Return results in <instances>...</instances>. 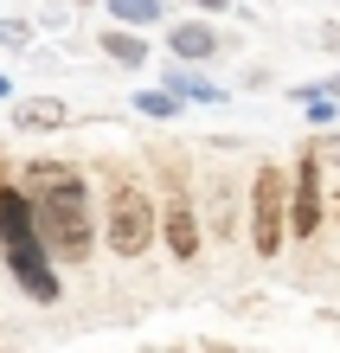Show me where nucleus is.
<instances>
[{
    "label": "nucleus",
    "instance_id": "1a4fd4ad",
    "mask_svg": "<svg viewBox=\"0 0 340 353\" xmlns=\"http://www.w3.org/2000/svg\"><path fill=\"white\" fill-rule=\"evenodd\" d=\"M167 52L186 58V65H199V58H219V32H212L206 19H180V26H167Z\"/></svg>",
    "mask_w": 340,
    "mask_h": 353
},
{
    "label": "nucleus",
    "instance_id": "9b49d317",
    "mask_svg": "<svg viewBox=\"0 0 340 353\" xmlns=\"http://www.w3.org/2000/svg\"><path fill=\"white\" fill-rule=\"evenodd\" d=\"M103 58H116V65L141 71V65H148V39H141V26H110V32H103Z\"/></svg>",
    "mask_w": 340,
    "mask_h": 353
},
{
    "label": "nucleus",
    "instance_id": "6e6552de",
    "mask_svg": "<svg viewBox=\"0 0 340 353\" xmlns=\"http://www.w3.org/2000/svg\"><path fill=\"white\" fill-rule=\"evenodd\" d=\"M238 225H244V212H238V193H231V180H212V186H206V238L231 244V238H238Z\"/></svg>",
    "mask_w": 340,
    "mask_h": 353
},
{
    "label": "nucleus",
    "instance_id": "9d476101",
    "mask_svg": "<svg viewBox=\"0 0 340 353\" xmlns=\"http://www.w3.org/2000/svg\"><path fill=\"white\" fill-rule=\"evenodd\" d=\"M13 122L19 129H32V135H52V129H65L71 110L58 97H26V103H13Z\"/></svg>",
    "mask_w": 340,
    "mask_h": 353
},
{
    "label": "nucleus",
    "instance_id": "0eeeda50",
    "mask_svg": "<svg viewBox=\"0 0 340 353\" xmlns=\"http://www.w3.org/2000/svg\"><path fill=\"white\" fill-rule=\"evenodd\" d=\"M26 238H39L32 193H26V186H7V180H0V251H7V244H26Z\"/></svg>",
    "mask_w": 340,
    "mask_h": 353
},
{
    "label": "nucleus",
    "instance_id": "423d86ee",
    "mask_svg": "<svg viewBox=\"0 0 340 353\" xmlns=\"http://www.w3.org/2000/svg\"><path fill=\"white\" fill-rule=\"evenodd\" d=\"M46 238H26V244H7V270H13V283L26 289L32 302H58V276H52V263H46Z\"/></svg>",
    "mask_w": 340,
    "mask_h": 353
},
{
    "label": "nucleus",
    "instance_id": "20e7f679",
    "mask_svg": "<svg viewBox=\"0 0 340 353\" xmlns=\"http://www.w3.org/2000/svg\"><path fill=\"white\" fill-rule=\"evenodd\" d=\"M328 225V193H321V161L302 154L295 161V180H289V238H321Z\"/></svg>",
    "mask_w": 340,
    "mask_h": 353
},
{
    "label": "nucleus",
    "instance_id": "a211bd4d",
    "mask_svg": "<svg viewBox=\"0 0 340 353\" xmlns=\"http://www.w3.org/2000/svg\"><path fill=\"white\" fill-rule=\"evenodd\" d=\"M328 90H334V97H340V77H328Z\"/></svg>",
    "mask_w": 340,
    "mask_h": 353
},
{
    "label": "nucleus",
    "instance_id": "2eb2a0df",
    "mask_svg": "<svg viewBox=\"0 0 340 353\" xmlns=\"http://www.w3.org/2000/svg\"><path fill=\"white\" fill-rule=\"evenodd\" d=\"M193 7H199V13H225L231 0H193Z\"/></svg>",
    "mask_w": 340,
    "mask_h": 353
},
{
    "label": "nucleus",
    "instance_id": "f8f14e48",
    "mask_svg": "<svg viewBox=\"0 0 340 353\" xmlns=\"http://www.w3.org/2000/svg\"><path fill=\"white\" fill-rule=\"evenodd\" d=\"M116 19H129V26H154L161 19V0H110Z\"/></svg>",
    "mask_w": 340,
    "mask_h": 353
},
{
    "label": "nucleus",
    "instance_id": "f257e3e1",
    "mask_svg": "<svg viewBox=\"0 0 340 353\" xmlns=\"http://www.w3.org/2000/svg\"><path fill=\"white\" fill-rule=\"evenodd\" d=\"M26 193H32V212H39V238H46L52 257L83 263L97 244V219H90V186L71 161H32L26 168Z\"/></svg>",
    "mask_w": 340,
    "mask_h": 353
},
{
    "label": "nucleus",
    "instance_id": "39448f33",
    "mask_svg": "<svg viewBox=\"0 0 340 353\" xmlns=\"http://www.w3.org/2000/svg\"><path fill=\"white\" fill-rule=\"evenodd\" d=\"M161 244L174 251V263H193L206 244V212L186 199V186H174V199L161 205Z\"/></svg>",
    "mask_w": 340,
    "mask_h": 353
},
{
    "label": "nucleus",
    "instance_id": "ddd939ff",
    "mask_svg": "<svg viewBox=\"0 0 340 353\" xmlns=\"http://www.w3.org/2000/svg\"><path fill=\"white\" fill-rule=\"evenodd\" d=\"M135 110L141 116H180V90H141Z\"/></svg>",
    "mask_w": 340,
    "mask_h": 353
},
{
    "label": "nucleus",
    "instance_id": "dca6fc26",
    "mask_svg": "<svg viewBox=\"0 0 340 353\" xmlns=\"http://www.w3.org/2000/svg\"><path fill=\"white\" fill-rule=\"evenodd\" d=\"M328 225H334V232H340V186H334V205H328Z\"/></svg>",
    "mask_w": 340,
    "mask_h": 353
},
{
    "label": "nucleus",
    "instance_id": "4468645a",
    "mask_svg": "<svg viewBox=\"0 0 340 353\" xmlns=\"http://www.w3.org/2000/svg\"><path fill=\"white\" fill-rule=\"evenodd\" d=\"M308 122H314V129H340V110H334V103H328L321 90L308 97Z\"/></svg>",
    "mask_w": 340,
    "mask_h": 353
},
{
    "label": "nucleus",
    "instance_id": "7ed1b4c3",
    "mask_svg": "<svg viewBox=\"0 0 340 353\" xmlns=\"http://www.w3.org/2000/svg\"><path fill=\"white\" fill-rule=\"evenodd\" d=\"M289 180L270 161V168H257V180H250V251L257 257H283V238H289Z\"/></svg>",
    "mask_w": 340,
    "mask_h": 353
},
{
    "label": "nucleus",
    "instance_id": "f03ea898",
    "mask_svg": "<svg viewBox=\"0 0 340 353\" xmlns=\"http://www.w3.org/2000/svg\"><path fill=\"white\" fill-rule=\"evenodd\" d=\"M154 238H161L154 199H148L129 174H116L110 180V212H103V244H110L122 263H135V257H148V244H154Z\"/></svg>",
    "mask_w": 340,
    "mask_h": 353
},
{
    "label": "nucleus",
    "instance_id": "f3484780",
    "mask_svg": "<svg viewBox=\"0 0 340 353\" xmlns=\"http://www.w3.org/2000/svg\"><path fill=\"white\" fill-rule=\"evenodd\" d=\"M328 154H334V161H340V129H328Z\"/></svg>",
    "mask_w": 340,
    "mask_h": 353
}]
</instances>
